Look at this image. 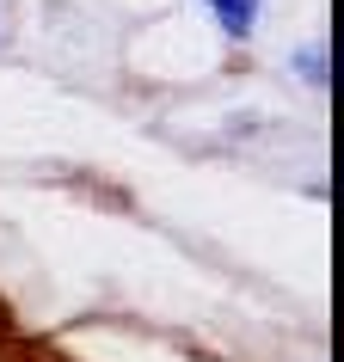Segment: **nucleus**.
Masks as SVG:
<instances>
[{
  "label": "nucleus",
  "mask_w": 344,
  "mask_h": 362,
  "mask_svg": "<svg viewBox=\"0 0 344 362\" xmlns=\"http://www.w3.org/2000/svg\"><path fill=\"white\" fill-rule=\"evenodd\" d=\"M203 6L215 13V25H222L234 43H246L252 31H258V0H203Z\"/></svg>",
  "instance_id": "obj_1"
},
{
  "label": "nucleus",
  "mask_w": 344,
  "mask_h": 362,
  "mask_svg": "<svg viewBox=\"0 0 344 362\" xmlns=\"http://www.w3.org/2000/svg\"><path fill=\"white\" fill-rule=\"evenodd\" d=\"M295 68H302L307 86H332V56H326V43H307L302 56H295Z\"/></svg>",
  "instance_id": "obj_2"
}]
</instances>
